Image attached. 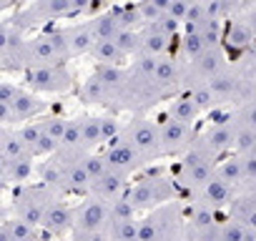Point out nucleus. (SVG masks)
Returning a JSON list of instances; mask_svg holds the SVG:
<instances>
[{"mask_svg":"<svg viewBox=\"0 0 256 241\" xmlns=\"http://www.w3.org/2000/svg\"><path fill=\"white\" fill-rule=\"evenodd\" d=\"M174 196H176L174 178L148 176V178H141V181L128 186L123 198L131 204L134 211H144V208H154V206H161L166 201H174Z\"/></svg>","mask_w":256,"mask_h":241,"instance_id":"1","label":"nucleus"},{"mask_svg":"<svg viewBox=\"0 0 256 241\" xmlns=\"http://www.w3.org/2000/svg\"><path fill=\"white\" fill-rule=\"evenodd\" d=\"M120 138L131 146L144 164L158 161L164 156L161 151V141H158V124L148 118H134L128 120L126 128H120Z\"/></svg>","mask_w":256,"mask_h":241,"instance_id":"2","label":"nucleus"},{"mask_svg":"<svg viewBox=\"0 0 256 241\" xmlns=\"http://www.w3.org/2000/svg\"><path fill=\"white\" fill-rule=\"evenodd\" d=\"M86 8H90L86 0H38V3L28 6L16 20L13 26L18 30L46 23V20H58V18H68V16H78Z\"/></svg>","mask_w":256,"mask_h":241,"instance_id":"3","label":"nucleus"},{"mask_svg":"<svg viewBox=\"0 0 256 241\" xmlns=\"http://www.w3.org/2000/svg\"><path fill=\"white\" fill-rule=\"evenodd\" d=\"M26 83L28 90L33 93H53V96H63L70 93L76 88V78L68 70V66H38V68H28L26 70Z\"/></svg>","mask_w":256,"mask_h":241,"instance_id":"4","label":"nucleus"},{"mask_svg":"<svg viewBox=\"0 0 256 241\" xmlns=\"http://www.w3.org/2000/svg\"><path fill=\"white\" fill-rule=\"evenodd\" d=\"M214 171H216V161L201 151V148H191L188 154H184L181 158V166L176 171V181L184 186V188H191V191H201L211 178H214Z\"/></svg>","mask_w":256,"mask_h":241,"instance_id":"5","label":"nucleus"},{"mask_svg":"<svg viewBox=\"0 0 256 241\" xmlns=\"http://www.w3.org/2000/svg\"><path fill=\"white\" fill-rule=\"evenodd\" d=\"M110 224V204L90 196L78 208H73V234H96L106 231Z\"/></svg>","mask_w":256,"mask_h":241,"instance_id":"6","label":"nucleus"},{"mask_svg":"<svg viewBox=\"0 0 256 241\" xmlns=\"http://www.w3.org/2000/svg\"><path fill=\"white\" fill-rule=\"evenodd\" d=\"M158 141H161L164 156L188 154L196 144V131H194V126L178 124V120L166 116L164 120H158Z\"/></svg>","mask_w":256,"mask_h":241,"instance_id":"7","label":"nucleus"},{"mask_svg":"<svg viewBox=\"0 0 256 241\" xmlns=\"http://www.w3.org/2000/svg\"><path fill=\"white\" fill-rule=\"evenodd\" d=\"M53 201V196L48 194V188H23L18 194V201H16V218L26 221L28 226H40V218L46 214V206Z\"/></svg>","mask_w":256,"mask_h":241,"instance_id":"8","label":"nucleus"},{"mask_svg":"<svg viewBox=\"0 0 256 241\" xmlns=\"http://www.w3.org/2000/svg\"><path fill=\"white\" fill-rule=\"evenodd\" d=\"M194 146L206 151L214 161H218V156L234 148V120H218V124L208 126L201 136H196Z\"/></svg>","mask_w":256,"mask_h":241,"instance_id":"9","label":"nucleus"},{"mask_svg":"<svg viewBox=\"0 0 256 241\" xmlns=\"http://www.w3.org/2000/svg\"><path fill=\"white\" fill-rule=\"evenodd\" d=\"M103 158L108 164V171H116V174H123V176H131L136 174L141 166H146L141 161V156L128 146L120 136H116L110 144H106V151H103Z\"/></svg>","mask_w":256,"mask_h":241,"instance_id":"10","label":"nucleus"},{"mask_svg":"<svg viewBox=\"0 0 256 241\" xmlns=\"http://www.w3.org/2000/svg\"><path fill=\"white\" fill-rule=\"evenodd\" d=\"M228 63H226V53L221 50V46L218 48H211V50H206L204 56H198L196 60H191L188 63V70L184 68V80H196L194 86H201V83H206L208 78H214L216 73H221L224 68H226ZM191 88V86H188Z\"/></svg>","mask_w":256,"mask_h":241,"instance_id":"11","label":"nucleus"},{"mask_svg":"<svg viewBox=\"0 0 256 241\" xmlns=\"http://www.w3.org/2000/svg\"><path fill=\"white\" fill-rule=\"evenodd\" d=\"M40 226L50 236H66L68 231H73V208L66 201L53 198L46 206V214L40 218Z\"/></svg>","mask_w":256,"mask_h":241,"instance_id":"12","label":"nucleus"},{"mask_svg":"<svg viewBox=\"0 0 256 241\" xmlns=\"http://www.w3.org/2000/svg\"><path fill=\"white\" fill-rule=\"evenodd\" d=\"M154 86L161 96L176 90L184 86V66L181 60L171 58V56H164L156 60V70H154Z\"/></svg>","mask_w":256,"mask_h":241,"instance_id":"13","label":"nucleus"},{"mask_svg":"<svg viewBox=\"0 0 256 241\" xmlns=\"http://www.w3.org/2000/svg\"><path fill=\"white\" fill-rule=\"evenodd\" d=\"M80 156H63L60 154V184L58 186L76 191V194H90V178L80 164Z\"/></svg>","mask_w":256,"mask_h":241,"instance_id":"14","label":"nucleus"},{"mask_svg":"<svg viewBox=\"0 0 256 241\" xmlns=\"http://www.w3.org/2000/svg\"><path fill=\"white\" fill-rule=\"evenodd\" d=\"M18 138L26 144V148H28V154H30V158H40V156H53L56 151H58V144H53L43 131H40V126H38V120H30V124H26V126H20L18 131Z\"/></svg>","mask_w":256,"mask_h":241,"instance_id":"15","label":"nucleus"},{"mask_svg":"<svg viewBox=\"0 0 256 241\" xmlns=\"http://www.w3.org/2000/svg\"><path fill=\"white\" fill-rule=\"evenodd\" d=\"M126 191H128V176L116 174V171H108L106 176H100L98 181L90 184V196H96L106 204H113V201L123 198Z\"/></svg>","mask_w":256,"mask_h":241,"instance_id":"16","label":"nucleus"},{"mask_svg":"<svg viewBox=\"0 0 256 241\" xmlns=\"http://www.w3.org/2000/svg\"><path fill=\"white\" fill-rule=\"evenodd\" d=\"M63 33V40H66V48H68V56L76 58V56H86L93 50L96 46V38H93V30L86 23H76V26H68V28H60Z\"/></svg>","mask_w":256,"mask_h":241,"instance_id":"17","label":"nucleus"},{"mask_svg":"<svg viewBox=\"0 0 256 241\" xmlns=\"http://www.w3.org/2000/svg\"><path fill=\"white\" fill-rule=\"evenodd\" d=\"M46 108H48V103H46L38 93H33V90H28V88H20L18 96H16V100L10 103V110H13L16 124H18V120H30V118L43 116Z\"/></svg>","mask_w":256,"mask_h":241,"instance_id":"18","label":"nucleus"},{"mask_svg":"<svg viewBox=\"0 0 256 241\" xmlns=\"http://www.w3.org/2000/svg\"><path fill=\"white\" fill-rule=\"evenodd\" d=\"M171 40L168 36L158 33L156 28L146 26L144 30H138V56H146V58H164L168 56L171 50Z\"/></svg>","mask_w":256,"mask_h":241,"instance_id":"19","label":"nucleus"},{"mask_svg":"<svg viewBox=\"0 0 256 241\" xmlns=\"http://www.w3.org/2000/svg\"><path fill=\"white\" fill-rule=\"evenodd\" d=\"M198 196H201V204H206L208 208H214V211H218V208H226V206H231V201H234V188L226 184V181H221L218 176H214L201 191H198Z\"/></svg>","mask_w":256,"mask_h":241,"instance_id":"20","label":"nucleus"},{"mask_svg":"<svg viewBox=\"0 0 256 241\" xmlns=\"http://www.w3.org/2000/svg\"><path fill=\"white\" fill-rule=\"evenodd\" d=\"M231 216L234 221H238L241 226H246L248 231L256 234V194L248 191V194H241V196H234L231 201Z\"/></svg>","mask_w":256,"mask_h":241,"instance_id":"21","label":"nucleus"},{"mask_svg":"<svg viewBox=\"0 0 256 241\" xmlns=\"http://www.w3.org/2000/svg\"><path fill=\"white\" fill-rule=\"evenodd\" d=\"M90 30H93V38L96 40H113L118 30H123V23H120V16L118 10L113 8L110 13H100V16H93L88 20Z\"/></svg>","mask_w":256,"mask_h":241,"instance_id":"22","label":"nucleus"},{"mask_svg":"<svg viewBox=\"0 0 256 241\" xmlns=\"http://www.w3.org/2000/svg\"><path fill=\"white\" fill-rule=\"evenodd\" d=\"M214 176H218L221 181H226L231 188L236 186H244L246 184V166H244V158L241 156H226L221 164H216V171Z\"/></svg>","mask_w":256,"mask_h":241,"instance_id":"23","label":"nucleus"},{"mask_svg":"<svg viewBox=\"0 0 256 241\" xmlns=\"http://www.w3.org/2000/svg\"><path fill=\"white\" fill-rule=\"evenodd\" d=\"M254 40H256V23H254V20L236 18V20L228 26L226 43H228L231 48H248Z\"/></svg>","mask_w":256,"mask_h":241,"instance_id":"24","label":"nucleus"},{"mask_svg":"<svg viewBox=\"0 0 256 241\" xmlns=\"http://www.w3.org/2000/svg\"><path fill=\"white\" fill-rule=\"evenodd\" d=\"M198 116H201V110H198V106L191 100V96H188V93L176 96V98L171 100V106H168V118L178 120V124L194 126L196 120H198Z\"/></svg>","mask_w":256,"mask_h":241,"instance_id":"25","label":"nucleus"},{"mask_svg":"<svg viewBox=\"0 0 256 241\" xmlns=\"http://www.w3.org/2000/svg\"><path fill=\"white\" fill-rule=\"evenodd\" d=\"M78 93H80V100L83 103H93V106H108L113 100V93L96 76H90L88 80H83V86H80Z\"/></svg>","mask_w":256,"mask_h":241,"instance_id":"26","label":"nucleus"},{"mask_svg":"<svg viewBox=\"0 0 256 241\" xmlns=\"http://www.w3.org/2000/svg\"><path fill=\"white\" fill-rule=\"evenodd\" d=\"M103 134H100V124H98V116H86L80 118V146L86 154H90L93 148L103 146Z\"/></svg>","mask_w":256,"mask_h":241,"instance_id":"27","label":"nucleus"},{"mask_svg":"<svg viewBox=\"0 0 256 241\" xmlns=\"http://www.w3.org/2000/svg\"><path fill=\"white\" fill-rule=\"evenodd\" d=\"M90 56L96 58L98 66H118V68H123V63L128 60V58L118 50V46H116L113 40H96Z\"/></svg>","mask_w":256,"mask_h":241,"instance_id":"28","label":"nucleus"},{"mask_svg":"<svg viewBox=\"0 0 256 241\" xmlns=\"http://www.w3.org/2000/svg\"><path fill=\"white\" fill-rule=\"evenodd\" d=\"M23 158H30L26 144L18 138L16 131H8L3 146H0V161H3V164H13V161H23Z\"/></svg>","mask_w":256,"mask_h":241,"instance_id":"29","label":"nucleus"},{"mask_svg":"<svg viewBox=\"0 0 256 241\" xmlns=\"http://www.w3.org/2000/svg\"><path fill=\"white\" fill-rule=\"evenodd\" d=\"M216 241H256V234L248 231L246 226H241L238 221L226 218L216 228Z\"/></svg>","mask_w":256,"mask_h":241,"instance_id":"30","label":"nucleus"},{"mask_svg":"<svg viewBox=\"0 0 256 241\" xmlns=\"http://www.w3.org/2000/svg\"><path fill=\"white\" fill-rule=\"evenodd\" d=\"M206 50H211V48H206V43H204L198 28H186V36H184V40H181V56L186 58V63L196 60V58L204 56Z\"/></svg>","mask_w":256,"mask_h":241,"instance_id":"31","label":"nucleus"},{"mask_svg":"<svg viewBox=\"0 0 256 241\" xmlns=\"http://www.w3.org/2000/svg\"><path fill=\"white\" fill-rule=\"evenodd\" d=\"M30 176H33V158L3 164V181H8V184H26V181H30Z\"/></svg>","mask_w":256,"mask_h":241,"instance_id":"32","label":"nucleus"},{"mask_svg":"<svg viewBox=\"0 0 256 241\" xmlns=\"http://www.w3.org/2000/svg\"><path fill=\"white\" fill-rule=\"evenodd\" d=\"M234 126H241V128H248V131H256V96L246 98L231 116Z\"/></svg>","mask_w":256,"mask_h":241,"instance_id":"33","label":"nucleus"},{"mask_svg":"<svg viewBox=\"0 0 256 241\" xmlns=\"http://www.w3.org/2000/svg\"><path fill=\"white\" fill-rule=\"evenodd\" d=\"M136 13L141 26H151L166 13V0H146V3H136Z\"/></svg>","mask_w":256,"mask_h":241,"instance_id":"34","label":"nucleus"},{"mask_svg":"<svg viewBox=\"0 0 256 241\" xmlns=\"http://www.w3.org/2000/svg\"><path fill=\"white\" fill-rule=\"evenodd\" d=\"M113 43L118 46V50L126 56V58H136L138 56V30L136 28H123L116 33Z\"/></svg>","mask_w":256,"mask_h":241,"instance_id":"35","label":"nucleus"},{"mask_svg":"<svg viewBox=\"0 0 256 241\" xmlns=\"http://www.w3.org/2000/svg\"><path fill=\"white\" fill-rule=\"evenodd\" d=\"M66 124H68V118H63V116H58V113H53V116H46V118H40L38 120V126H40V131L53 141V144H60V138H63V131H66Z\"/></svg>","mask_w":256,"mask_h":241,"instance_id":"36","label":"nucleus"},{"mask_svg":"<svg viewBox=\"0 0 256 241\" xmlns=\"http://www.w3.org/2000/svg\"><path fill=\"white\" fill-rule=\"evenodd\" d=\"M80 164H83V168H86V174H88L90 184H93V181H98L100 176H106V174H108V164H106L103 154H96V151L83 154V156H80Z\"/></svg>","mask_w":256,"mask_h":241,"instance_id":"37","label":"nucleus"},{"mask_svg":"<svg viewBox=\"0 0 256 241\" xmlns=\"http://www.w3.org/2000/svg\"><path fill=\"white\" fill-rule=\"evenodd\" d=\"M20 43H23V30H18L13 23H0V58Z\"/></svg>","mask_w":256,"mask_h":241,"instance_id":"38","label":"nucleus"},{"mask_svg":"<svg viewBox=\"0 0 256 241\" xmlns=\"http://www.w3.org/2000/svg\"><path fill=\"white\" fill-rule=\"evenodd\" d=\"M188 96H191V100L198 106V110L201 113H206V110H211V108H216L218 103H216V98H214V93L208 90V86L206 83H201V86H191L188 88Z\"/></svg>","mask_w":256,"mask_h":241,"instance_id":"39","label":"nucleus"},{"mask_svg":"<svg viewBox=\"0 0 256 241\" xmlns=\"http://www.w3.org/2000/svg\"><path fill=\"white\" fill-rule=\"evenodd\" d=\"M3 228H6L16 241H38L36 228H33V226H28V224H26V221H20V218H8V221L3 224Z\"/></svg>","mask_w":256,"mask_h":241,"instance_id":"40","label":"nucleus"},{"mask_svg":"<svg viewBox=\"0 0 256 241\" xmlns=\"http://www.w3.org/2000/svg\"><path fill=\"white\" fill-rule=\"evenodd\" d=\"M186 13H188V3L186 0H166V18L176 20V23H184L186 20Z\"/></svg>","mask_w":256,"mask_h":241,"instance_id":"41","label":"nucleus"},{"mask_svg":"<svg viewBox=\"0 0 256 241\" xmlns=\"http://www.w3.org/2000/svg\"><path fill=\"white\" fill-rule=\"evenodd\" d=\"M98 124H100V134H103L106 144H110L116 136H120V126L113 116H98Z\"/></svg>","mask_w":256,"mask_h":241,"instance_id":"42","label":"nucleus"},{"mask_svg":"<svg viewBox=\"0 0 256 241\" xmlns=\"http://www.w3.org/2000/svg\"><path fill=\"white\" fill-rule=\"evenodd\" d=\"M18 90H20V86H16V83H8V80H3V83H0V103L10 106V103L16 100Z\"/></svg>","mask_w":256,"mask_h":241,"instance_id":"43","label":"nucleus"},{"mask_svg":"<svg viewBox=\"0 0 256 241\" xmlns=\"http://www.w3.org/2000/svg\"><path fill=\"white\" fill-rule=\"evenodd\" d=\"M13 124H16V118H13L10 106L0 103V128H8V126H13Z\"/></svg>","mask_w":256,"mask_h":241,"instance_id":"44","label":"nucleus"},{"mask_svg":"<svg viewBox=\"0 0 256 241\" xmlns=\"http://www.w3.org/2000/svg\"><path fill=\"white\" fill-rule=\"evenodd\" d=\"M76 241H110L108 231H96V234H73Z\"/></svg>","mask_w":256,"mask_h":241,"instance_id":"45","label":"nucleus"},{"mask_svg":"<svg viewBox=\"0 0 256 241\" xmlns=\"http://www.w3.org/2000/svg\"><path fill=\"white\" fill-rule=\"evenodd\" d=\"M6 136H8V128H0V146H3V141H6Z\"/></svg>","mask_w":256,"mask_h":241,"instance_id":"46","label":"nucleus"},{"mask_svg":"<svg viewBox=\"0 0 256 241\" xmlns=\"http://www.w3.org/2000/svg\"><path fill=\"white\" fill-rule=\"evenodd\" d=\"M6 8H10V3H0V10H6Z\"/></svg>","mask_w":256,"mask_h":241,"instance_id":"47","label":"nucleus"},{"mask_svg":"<svg viewBox=\"0 0 256 241\" xmlns=\"http://www.w3.org/2000/svg\"><path fill=\"white\" fill-rule=\"evenodd\" d=\"M70 241H76V238H70Z\"/></svg>","mask_w":256,"mask_h":241,"instance_id":"48","label":"nucleus"}]
</instances>
